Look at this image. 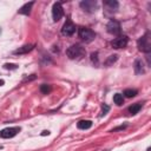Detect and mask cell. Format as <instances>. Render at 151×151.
Returning <instances> with one entry per match:
<instances>
[{
  "label": "cell",
  "instance_id": "1",
  "mask_svg": "<svg viewBox=\"0 0 151 151\" xmlns=\"http://www.w3.org/2000/svg\"><path fill=\"white\" fill-rule=\"evenodd\" d=\"M66 54H67V57L70 59H78V58L83 57L85 54V50H84V47H82L80 45L76 44V45L70 46L66 50Z\"/></svg>",
  "mask_w": 151,
  "mask_h": 151
},
{
  "label": "cell",
  "instance_id": "2",
  "mask_svg": "<svg viewBox=\"0 0 151 151\" xmlns=\"http://www.w3.org/2000/svg\"><path fill=\"white\" fill-rule=\"evenodd\" d=\"M138 48L145 53H149L151 51V34H150V32H146L138 40Z\"/></svg>",
  "mask_w": 151,
  "mask_h": 151
},
{
  "label": "cell",
  "instance_id": "3",
  "mask_svg": "<svg viewBox=\"0 0 151 151\" xmlns=\"http://www.w3.org/2000/svg\"><path fill=\"white\" fill-rule=\"evenodd\" d=\"M78 36L85 43H91V42H93L95 38H96V33L92 31V30H90L87 27H79Z\"/></svg>",
  "mask_w": 151,
  "mask_h": 151
},
{
  "label": "cell",
  "instance_id": "4",
  "mask_svg": "<svg viewBox=\"0 0 151 151\" xmlns=\"http://www.w3.org/2000/svg\"><path fill=\"white\" fill-rule=\"evenodd\" d=\"M19 131H20L19 126H11V128L3 129L0 131V138H13L14 136L18 135Z\"/></svg>",
  "mask_w": 151,
  "mask_h": 151
},
{
  "label": "cell",
  "instance_id": "5",
  "mask_svg": "<svg viewBox=\"0 0 151 151\" xmlns=\"http://www.w3.org/2000/svg\"><path fill=\"white\" fill-rule=\"evenodd\" d=\"M63 15H64V9H63L62 4H60V3H54L53 7H52L53 20H54V21H59V20L63 18Z\"/></svg>",
  "mask_w": 151,
  "mask_h": 151
},
{
  "label": "cell",
  "instance_id": "6",
  "mask_svg": "<svg viewBox=\"0 0 151 151\" xmlns=\"http://www.w3.org/2000/svg\"><path fill=\"white\" fill-rule=\"evenodd\" d=\"M106 30L109 33H111L113 36H118L120 33V24L117 20H110L109 24L106 25Z\"/></svg>",
  "mask_w": 151,
  "mask_h": 151
},
{
  "label": "cell",
  "instance_id": "7",
  "mask_svg": "<svg viewBox=\"0 0 151 151\" xmlns=\"http://www.w3.org/2000/svg\"><path fill=\"white\" fill-rule=\"evenodd\" d=\"M74 32H76V26H74V24L71 21V20H66V23L64 24V26H63V28H62L63 36L71 37Z\"/></svg>",
  "mask_w": 151,
  "mask_h": 151
},
{
  "label": "cell",
  "instance_id": "8",
  "mask_svg": "<svg viewBox=\"0 0 151 151\" xmlns=\"http://www.w3.org/2000/svg\"><path fill=\"white\" fill-rule=\"evenodd\" d=\"M128 43H129V38L126 36H120V37L112 40L111 45L113 48H123L128 45Z\"/></svg>",
  "mask_w": 151,
  "mask_h": 151
},
{
  "label": "cell",
  "instance_id": "9",
  "mask_svg": "<svg viewBox=\"0 0 151 151\" xmlns=\"http://www.w3.org/2000/svg\"><path fill=\"white\" fill-rule=\"evenodd\" d=\"M80 7H82L84 11L92 13L97 9V1H95V0H85V1L80 3Z\"/></svg>",
  "mask_w": 151,
  "mask_h": 151
},
{
  "label": "cell",
  "instance_id": "10",
  "mask_svg": "<svg viewBox=\"0 0 151 151\" xmlns=\"http://www.w3.org/2000/svg\"><path fill=\"white\" fill-rule=\"evenodd\" d=\"M33 48H34V45L33 44H27V45H24L21 47H19L18 50H15L14 54H25V53L31 52Z\"/></svg>",
  "mask_w": 151,
  "mask_h": 151
},
{
  "label": "cell",
  "instance_id": "11",
  "mask_svg": "<svg viewBox=\"0 0 151 151\" xmlns=\"http://www.w3.org/2000/svg\"><path fill=\"white\" fill-rule=\"evenodd\" d=\"M135 72L137 74H142L145 72V68H144V63L142 62L140 59H137L135 62Z\"/></svg>",
  "mask_w": 151,
  "mask_h": 151
},
{
  "label": "cell",
  "instance_id": "12",
  "mask_svg": "<svg viewBox=\"0 0 151 151\" xmlns=\"http://www.w3.org/2000/svg\"><path fill=\"white\" fill-rule=\"evenodd\" d=\"M92 126V122L91 120H79V122L77 123V128L80 129V130H87Z\"/></svg>",
  "mask_w": 151,
  "mask_h": 151
},
{
  "label": "cell",
  "instance_id": "13",
  "mask_svg": "<svg viewBox=\"0 0 151 151\" xmlns=\"http://www.w3.org/2000/svg\"><path fill=\"white\" fill-rule=\"evenodd\" d=\"M33 4H34L33 1L25 4V5H24V6L21 7V8L19 9L18 12H19L20 14H26V15H27V14H30V12H31V8H32V6H33Z\"/></svg>",
  "mask_w": 151,
  "mask_h": 151
},
{
  "label": "cell",
  "instance_id": "14",
  "mask_svg": "<svg viewBox=\"0 0 151 151\" xmlns=\"http://www.w3.org/2000/svg\"><path fill=\"white\" fill-rule=\"evenodd\" d=\"M142 109V104L140 103H136V104H132L131 106L129 107V112L131 113V115H136L138 113V111Z\"/></svg>",
  "mask_w": 151,
  "mask_h": 151
},
{
  "label": "cell",
  "instance_id": "15",
  "mask_svg": "<svg viewBox=\"0 0 151 151\" xmlns=\"http://www.w3.org/2000/svg\"><path fill=\"white\" fill-rule=\"evenodd\" d=\"M104 5L106 7L111 8V11H115V9H117L119 6V4L117 1H115V0H106V1H104Z\"/></svg>",
  "mask_w": 151,
  "mask_h": 151
},
{
  "label": "cell",
  "instance_id": "16",
  "mask_svg": "<svg viewBox=\"0 0 151 151\" xmlns=\"http://www.w3.org/2000/svg\"><path fill=\"white\" fill-rule=\"evenodd\" d=\"M113 102L117 104V105H122L124 103V97L123 95H120V93H116L113 96Z\"/></svg>",
  "mask_w": 151,
  "mask_h": 151
},
{
  "label": "cell",
  "instance_id": "17",
  "mask_svg": "<svg viewBox=\"0 0 151 151\" xmlns=\"http://www.w3.org/2000/svg\"><path fill=\"white\" fill-rule=\"evenodd\" d=\"M117 59H118V56L117 54H113V56H110L107 59H106V62H105V65L106 66H111L113 63L117 62Z\"/></svg>",
  "mask_w": 151,
  "mask_h": 151
},
{
  "label": "cell",
  "instance_id": "18",
  "mask_svg": "<svg viewBox=\"0 0 151 151\" xmlns=\"http://www.w3.org/2000/svg\"><path fill=\"white\" fill-rule=\"evenodd\" d=\"M137 95V90H132V89H128L124 91V96L128 97V98H132Z\"/></svg>",
  "mask_w": 151,
  "mask_h": 151
},
{
  "label": "cell",
  "instance_id": "19",
  "mask_svg": "<svg viewBox=\"0 0 151 151\" xmlns=\"http://www.w3.org/2000/svg\"><path fill=\"white\" fill-rule=\"evenodd\" d=\"M40 91H42L44 95H47V93L51 92V86L47 85V84H44V85L40 86Z\"/></svg>",
  "mask_w": 151,
  "mask_h": 151
},
{
  "label": "cell",
  "instance_id": "20",
  "mask_svg": "<svg viewBox=\"0 0 151 151\" xmlns=\"http://www.w3.org/2000/svg\"><path fill=\"white\" fill-rule=\"evenodd\" d=\"M109 110H110V107H109L106 104H103V106H102V115H100V116L106 115V113L109 112Z\"/></svg>",
  "mask_w": 151,
  "mask_h": 151
},
{
  "label": "cell",
  "instance_id": "21",
  "mask_svg": "<svg viewBox=\"0 0 151 151\" xmlns=\"http://www.w3.org/2000/svg\"><path fill=\"white\" fill-rule=\"evenodd\" d=\"M4 67L5 68H7V70H17V65L15 64H5L4 65Z\"/></svg>",
  "mask_w": 151,
  "mask_h": 151
},
{
  "label": "cell",
  "instance_id": "22",
  "mask_svg": "<svg viewBox=\"0 0 151 151\" xmlns=\"http://www.w3.org/2000/svg\"><path fill=\"white\" fill-rule=\"evenodd\" d=\"M91 60H92L93 63L96 62V64H98V53H97V52L91 54Z\"/></svg>",
  "mask_w": 151,
  "mask_h": 151
},
{
  "label": "cell",
  "instance_id": "23",
  "mask_svg": "<svg viewBox=\"0 0 151 151\" xmlns=\"http://www.w3.org/2000/svg\"><path fill=\"white\" fill-rule=\"evenodd\" d=\"M48 135H50V131H48V130H45V131L42 132V136H48Z\"/></svg>",
  "mask_w": 151,
  "mask_h": 151
},
{
  "label": "cell",
  "instance_id": "24",
  "mask_svg": "<svg viewBox=\"0 0 151 151\" xmlns=\"http://www.w3.org/2000/svg\"><path fill=\"white\" fill-rule=\"evenodd\" d=\"M4 84H5V82H4V80H3V79H0V86H3Z\"/></svg>",
  "mask_w": 151,
  "mask_h": 151
},
{
  "label": "cell",
  "instance_id": "25",
  "mask_svg": "<svg viewBox=\"0 0 151 151\" xmlns=\"http://www.w3.org/2000/svg\"><path fill=\"white\" fill-rule=\"evenodd\" d=\"M0 32H1V30H0Z\"/></svg>",
  "mask_w": 151,
  "mask_h": 151
}]
</instances>
